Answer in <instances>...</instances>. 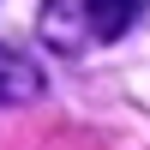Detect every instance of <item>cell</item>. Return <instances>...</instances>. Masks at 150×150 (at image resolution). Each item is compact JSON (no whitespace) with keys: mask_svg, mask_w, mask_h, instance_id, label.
<instances>
[{"mask_svg":"<svg viewBox=\"0 0 150 150\" xmlns=\"http://www.w3.org/2000/svg\"><path fill=\"white\" fill-rule=\"evenodd\" d=\"M36 96H42V72H36L24 54L0 48V108H12V102H36Z\"/></svg>","mask_w":150,"mask_h":150,"instance_id":"7a4b0ae2","label":"cell"},{"mask_svg":"<svg viewBox=\"0 0 150 150\" xmlns=\"http://www.w3.org/2000/svg\"><path fill=\"white\" fill-rule=\"evenodd\" d=\"M144 18V0H48L42 6V42L60 54L108 48Z\"/></svg>","mask_w":150,"mask_h":150,"instance_id":"6da1fadb","label":"cell"}]
</instances>
